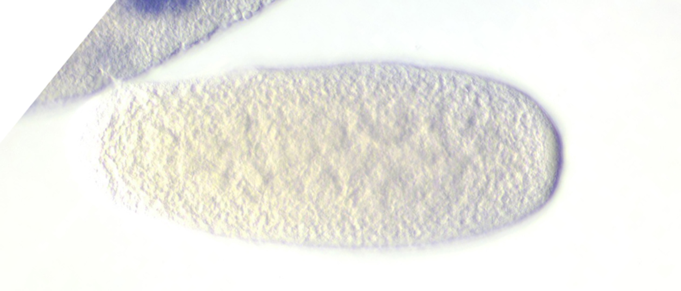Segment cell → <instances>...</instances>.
<instances>
[{
	"label": "cell",
	"instance_id": "obj_1",
	"mask_svg": "<svg viewBox=\"0 0 681 291\" xmlns=\"http://www.w3.org/2000/svg\"><path fill=\"white\" fill-rule=\"evenodd\" d=\"M136 9L140 12L159 13L165 7L164 1H135L133 2Z\"/></svg>",
	"mask_w": 681,
	"mask_h": 291
}]
</instances>
